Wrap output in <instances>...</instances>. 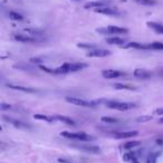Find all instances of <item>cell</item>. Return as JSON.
<instances>
[{
    "label": "cell",
    "instance_id": "obj_22",
    "mask_svg": "<svg viewBox=\"0 0 163 163\" xmlns=\"http://www.w3.org/2000/svg\"><path fill=\"white\" fill-rule=\"evenodd\" d=\"M142 144L141 141H128L126 143H124V145H123V148L125 150H132V149H135V148H137V146H140Z\"/></svg>",
    "mask_w": 163,
    "mask_h": 163
},
{
    "label": "cell",
    "instance_id": "obj_20",
    "mask_svg": "<svg viewBox=\"0 0 163 163\" xmlns=\"http://www.w3.org/2000/svg\"><path fill=\"white\" fill-rule=\"evenodd\" d=\"M104 6H106L104 2H101V1H91V2H87L84 5V8L85 9H96V8H101V7H104Z\"/></svg>",
    "mask_w": 163,
    "mask_h": 163
},
{
    "label": "cell",
    "instance_id": "obj_1",
    "mask_svg": "<svg viewBox=\"0 0 163 163\" xmlns=\"http://www.w3.org/2000/svg\"><path fill=\"white\" fill-rule=\"evenodd\" d=\"M88 65L86 63H65V64L54 68V75H63L68 73H75L82 69H85Z\"/></svg>",
    "mask_w": 163,
    "mask_h": 163
},
{
    "label": "cell",
    "instance_id": "obj_4",
    "mask_svg": "<svg viewBox=\"0 0 163 163\" xmlns=\"http://www.w3.org/2000/svg\"><path fill=\"white\" fill-rule=\"evenodd\" d=\"M96 31L102 34V35H124L128 34V29L117 27V26H108L105 28H98L96 29Z\"/></svg>",
    "mask_w": 163,
    "mask_h": 163
},
{
    "label": "cell",
    "instance_id": "obj_33",
    "mask_svg": "<svg viewBox=\"0 0 163 163\" xmlns=\"http://www.w3.org/2000/svg\"><path fill=\"white\" fill-rule=\"evenodd\" d=\"M156 156L155 154H151L146 160V163H156Z\"/></svg>",
    "mask_w": 163,
    "mask_h": 163
},
{
    "label": "cell",
    "instance_id": "obj_27",
    "mask_svg": "<svg viewBox=\"0 0 163 163\" xmlns=\"http://www.w3.org/2000/svg\"><path fill=\"white\" fill-rule=\"evenodd\" d=\"M153 120V116L152 115H143V116H139L136 119V122L137 123H146V122H150V121Z\"/></svg>",
    "mask_w": 163,
    "mask_h": 163
},
{
    "label": "cell",
    "instance_id": "obj_29",
    "mask_svg": "<svg viewBox=\"0 0 163 163\" xmlns=\"http://www.w3.org/2000/svg\"><path fill=\"white\" fill-rule=\"evenodd\" d=\"M136 2L141 3V5H145V6H152V5H155V0H135Z\"/></svg>",
    "mask_w": 163,
    "mask_h": 163
},
{
    "label": "cell",
    "instance_id": "obj_17",
    "mask_svg": "<svg viewBox=\"0 0 163 163\" xmlns=\"http://www.w3.org/2000/svg\"><path fill=\"white\" fill-rule=\"evenodd\" d=\"M113 88L117 91H134L135 89V87L128 85V84H124V83H114Z\"/></svg>",
    "mask_w": 163,
    "mask_h": 163
},
{
    "label": "cell",
    "instance_id": "obj_30",
    "mask_svg": "<svg viewBox=\"0 0 163 163\" xmlns=\"http://www.w3.org/2000/svg\"><path fill=\"white\" fill-rule=\"evenodd\" d=\"M135 156H134V153H131V152H128V153H125L124 156H123V160L125 161V162H131L132 160H134Z\"/></svg>",
    "mask_w": 163,
    "mask_h": 163
},
{
    "label": "cell",
    "instance_id": "obj_18",
    "mask_svg": "<svg viewBox=\"0 0 163 163\" xmlns=\"http://www.w3.org/2000/svg\"><path fill=\"white\" fill-rule=\"evenodd\" d=\"M55 117V120L59 121V122H63L65 124H67V125H75V122L74 120H71V117H68V116H64V115H56V116H54Z\"/></svg>",
    "mask_w": 163,
    "mask_h": 163
},
{
    "label": "cell",
    "instance_id": "obj_13",
    "mask_svg": "<svg viewBox=\"0 0 163 163\" xmlns=\"http://www.w3.org/2000/svg\"><path fill=\"white\" fill-rule=\"evenodd\" d=\"M139 134L137 131H126V132H117L114 134V139L117 140H125V139H130V137H135Z\"/></svg>",
    "mask_w": 163,
    "mask_h": 163
},
{
    "label": "cell",
    "instance_id": "obj_34",
    "mask_svg": "<svg viewBox=\"0 0 163 163\" xmlns=\"http://www.w3.org/2000/svg\"><path fill=\"white\" fill-rule=\"evenodd\" d=\"M153 113L155 115H163V108H156V110H154Z\"/></svg>",
    "mask_w": 163,
    "mask_h": 163
},
{
    "label": "cell",
    "instance_id": "obj_25",
    "mask_svg": "<svg viewBox=\"0 0 163 163\" xmlns=\"http://www.w3.org/2000/svg\"><path fill=\"white\" fill-rule=\"evenodd\" d=\"M149 49L153 50H163V43H159V42H154L152 44H149Z\"/></svg>",
    "mask_w": 163,
    "mask_h": 163
},
{
    "label": "cell",
    "instance_id": "obj_8",
    "mask_svg": "<svg viewBox=\"0 0 163 163\" xmlns=\"http://www.w3.org/2000/svg\"><path fill=\"white\" fill-rule=\"evenodd\" d=\"M102 76L104 78H107V79H114V78H119L122 77L125 75V73L121 71H117V69H103L101 71Z\"/></svg>",
    "mask_w": 163,
    "mask_h": 163
},
{
    "label": "cell",
    "instance_id": "obj_11",
    "mask_svg": "<svg viewBox=\"0 0 163 163\" xmlns=\"http://www.w3.org/2000/svg\"><path fill=\"white\" fill-rule=\"evenodd\" d=\"M7 87H9L10 89H14V91H19V92L28 93V94H34V93H37V89H35V88L26 87V86H22V85H17V84H8Z\"/></svg>",
    "mask_w": 163,
    "mask_h": 163
},
{
    "label": "cell",
    "instance_id": "obj_35",
    "mask_svg": "<svg viewBox=\"0 0 163 163\" xmlns=\"http://www.w3.org/2000/svg\"><path fill=\"white\" fill-rule=\"evenodd\" d=\"M157 122H159V124H163V117H161Z\"/></svg>",
    "mask_w": 163,
    "mask_h": 163
},
{
    "label": "cell",
    "instance_id": "obj_19",
    "mask_svg": "<svg viewBox=\"0 0 163 163\" xmlns=\"http://www.w3.org/2000/svg\"><path fill=\"white\" fill-rule=\"evenodd\" d=\"M124 48H135V49H149L148 45H143L140 43H128L124 45Z\"/></svg>",
    "mask_w": 163,
    "mask_h": 163
},
{
    "label": "cell",
    "instance_id": "obj_16",
    "mask_svg": "<svg viewBox=\"0 0 163 163\" xmlns=\"http://www.w3.org/2000/svg\"><path fill=\"white\" fill-rule=\"evenodd\" d=\"M106 43L110 44V45H124L125 44V39L121 38V37H117V36H114V37H107L106 38Z\"/></svg>",
    "mask_w": 163,
    "mask_h": 163
},
{
    "label": "cell",
    "instance_id": "obj_6",
    "mask_svg": "<svg viewBox=\"0 0 163 163\" xmlns=\"http://www.w3.org/2000/svg\"><path fill=\"white\" fill-rule=\"evenodd\" d=\"M87 57H92V58H104L110 55H112V51L104 48H95V49L88 50V53L86 54Z\"/></svg>",
    "mask_w": 163,
    "mask_h": 163
},
{
    "label": "cell",
    "instance_id": "obj_31",
    "mask_svg": "<svg viewBox=\"0 0 163 163\" xmlns=\"http://www.w3.org/2000/svg\"><path fill=\"white\" fill-rule=\"evenodd\" d=\"M0 108H1V111H9V110L11 108V105H10V104H6L5 102H1Z\"/></svg>",
    "mask_w": 163,
    "mask_h": 163
},
{
    "label": "cell",
    "instance_id": "obj_21",
    "mask_svg": "<svg viewBox=\"0 0 163 163\" xmlns=\"http://www.w3.org/2000/svg\"><path fill=\"white\" fill-rule=\"evenodd\" d=\"M34 119L38 121L48 122V123H51V122L55 121V117H54V116H47V115H44V114H35V115H34Z\"/></svg>",
    "mask_w": 163,
    "mask_h": 163
},
{
    "label": "cell",
    "instance_id": "obj_23",
    "mask_svg": "<svg viewBox=\"0 0 163 163\" xmlns=\"http://www.w3.org/2000/svg\"><path fill=\"white\" fill-rule=\"evenodd\" d=\"M9 18L11 20H16V22H22V20H24V16L20 15L19 12H16V11H10L9 12Z\"/></svg>",
    "mask_w": 163,
    "mask_h": 163
},
{
    "label": "cell",
    "instance_id": "obj_36",
    "mask_svg": "<svg viewBox=\"0 0 163 163\" xmlns=\"http://www.w3.org/2000/svg\"><path fill=\"white\" fill-rule=\"evenodd\" d=\"M131 163H139V162L136 161V159H134V160H132V161H131Z\"/></svg>",
    "mask_w": 163,
    "mask_h": 163
},
{
    "label": "cell",
    "instance_id": "obj_5",
    "mask_svg": "<svg viewBox=\"0 0 163 163\" xmlns=\"http://www.w3.org/2000/svg\"><path fill=\"white\" fill-rule=\"evenodd\" d=\"M65 101L69 104L76 105V106H82V107H93L95 106L93 101H86L83 98H78V97H74V96H67L65 97Z\"/></svg>",
    "mask_w": 163,
    "mask_h": 163
},
{
    "label": "cell",
    "instance_id": "obj_9",
    "mask_svg": "<svg viewBox=\"0 0 163 163\" xmlns=\"http://www.w3.org/2000/svg\"><path fill=\"white\" fill-rule=\"evenodd\" d=\"M133 75L137 79H149L152 76V73L148 69H144V68H136L133 71Z\"/></svg>",
    "mask_w": 163,
    "mask_h": 163
},
{
    "label": "cell",
    "instance_id": "obj_28",
    "mask_svg": "<svg viewBox=\"0 0 163 163\" xmlns=\"http://www.w3.org/2000/svg\"><path fill=\"white\" fill-rule=\"evenodd\" d=\"M25 31L26 33H28L29 35H33V36H39V35H42L43 34V31L42 30H39V29H30V28H28V29H25Z\"/></svg>",
    "mask_w": 163,
    "mask_h": 163
},
{
    "label": "cell",
    "instance_id": "obj_14",
    "mask_svg": "<svg viewBox=\"0 0 163 163\" xmlns=\"http://www.w3.org/2000/svg\"><path fill=\"white\" fill-rule=\"evenodd\" d=\"M146 26L152 29V30H154L156 34L163 35V25H161V24L154 22H146Z\"/></svg>",
    "mask_w": 163,
    "mask_h": 163
},
{
    "label": "cell",
    "instance_id": "obj_2",
    "mask_svg": "<svg viewBox=\"0 0 163 163\" xmlns=\"http://www.w3.org/2000/svg\"><path fill=\"white\" fill-rule=\"evenodd\" d=\"M60 135L63 137L69 139V140H77L82 142H89L93 141L94 137L92 135L87 134L85 132H68V131H63L60 132Z\"/></svg>",
    "mask_w": 163,
    "mask_h": 163
},
{
    "label": "cell",
    "instance_id": "obj_3",
    "mask_svg": "<svg viewBox=\"0 0 163 163\" xmlns=\"http://www.w3.org/2000/svg\"><path fill=\"white\" fill-rule=\"evenodd\" d=\"M106 106L112 110H116L120 112H125L130 111L132 108L136 107V104L134 103H130V102H117V101H110L106 103Z\"/></svg>",
    "mask_w": 163,
    "mask_h": 163
},
{
    "label": "cell",
    "instance_id": "obj_7",
    "mask_svg": "<svg viewBox=\"0 0 163 163\" xmlns=\"http://www.w3.org/2000/svg\"><path fill=\"white\" fill-rule=\"evenodd\" d=\"M12 38H14L16 42L25 43V44H34V43H38V42H39V39L34 37V36L22 35V34H15V35H12Z\"/></svg>",
    "mask_w": 163,
    "mask_h": 163
},
{
    "label": "cell",
    "instance_id": "obj_15",
    "mask_svg": "<svg viewBox=\"0 0 163 163\" xmlns=\"http://www.w3.org/2000/svg\"><path fill=\"white\" fill-rule=\"evenodd\" d=\"M75 146H77L82 151L88 152V153H99V151H101L98 146H96V145H75Z\"/></svg>",
    "mask_w": 163,
    "mask_h": 163
},
{
    "label": "cell",
    "instance_id": "obj_10",
    "mask_svg": "<svg viewBox=\"0 0 163 163\" xmlns=\"http://www.w3.org/2000/svg\"><path fill=\"white\" fill-rule=\"evenodd\" d=\"M3 119H5V121H7V122H9V123H11L16 128H19V130H27V128H30V125L27 124V123H25V122H22V121L15 120V119L6 117V116H3Z\"/></svg>",
    "mask_w": 163,
    "mask_h": 163
},
{
    "label": "cell",
    "instance_id": "obj_24",
    "mask_svg": "<svg viewBox=\"0 0 163 163\" xmlns=\"http://www.w3.org/2000/svg\"><path fill=\"white\" fill-rule=\"evenodd\" d=\"M77 47L78 48H82V49H88V50H92L97 48L94 44H86V43H79L77 44Z\"/></svg>",
    "mask_w": 163,
    "mask_h": 163
},
{
    "label": "cell",
    "instance_id": "obj_12",
    "mask_svg": "<svg viewBox=\"0 0 163 163\" xmlns=\"http://www.w3.org/2000/svg\"><path fill=\"white\" fill-rule=\"evenodd\" d=\"M95 12L102 14V15H107V16H119V15H120V12H119L117 10H115V9H113V8H111V7H107V6L96 8V9H95Z\"/></svg>",
    "mask_w": 163,
    "mask_h": 163
},
{
    "label": "cell",
    "instance_id": "obj_38",
    "mask_svg": "<svg viewBox=\"0 0 163 163\" xmlns=\"http://www.w3.org/2000/svg\"><path fill=\"white\" fill-rule=\"evenodd\" d=\"M64 163H69V162H64Z\"/></svg>",
    "mask_w": 163,
    "mask_h": 163
},
{
    "label": "cell",
    "instance_id": "obj_37",
    "mask_svg": "<svg viewBox=\"0 0 163 163\" xmlns=\"http://www.w3.org/2000/svg\"><path fill=\"white\" fill-rule=\"evenodd\" d=\"M74 1H79V0H74Z\"/></svg>",
    "mask_w": 163,
    "mask_h": 163
},
{
    "label": "cell",
    "instance_id": "obj_26",
    "mask_svg": "<svg viewBox=\"0 0 163 163\" xmlns=\"http://www.w3.org/2000/svg\"><path fill=\"white\" fill-rule=\"evenodd\" d=\"M101 121L104 122V123H107V124H115V123L119 122L117 119L111 117V116H102V117H101Z\"/></svg>",
    "mask_w": 163,
    "mask_h": 163
},
{
    "label": "cell",
    "instance_id": "obj_32",
    "mask_svg": "<svg viewBox=\"0 0 163 163\" xmlns=\"http://www.w3.org/2000/svg\"><path fill=\"white\" fill-rule=\"evenodd\" d=\"M43 62H44L43 58H38V57H33V58H30V63H35V64L40 65Z\"/></svg>",
    "mask_w": 163,
    "mask_h": 163
}]
</instances>
